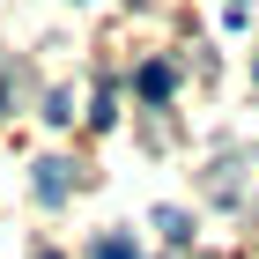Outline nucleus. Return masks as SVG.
Returning <instances> with one entry per match:
<instances>
[{
  "mask_svg": "<svg viewBox=\"0 0 259 259\" xmlns=\"http://www.w3.org/2000/svg\"><path fill=\"white\" fill-rule=\"evenodd\" d=\"M67 163H37V200H67Z\"/></svg>",
  "mask_w": 259,
  "mask_h": 259,
  "instance_id": "1",
  "label": "nucleus"
},
{
  "mask_svg": "<svg viewBox=\"0 0 259 259\" xmlns=\"http://www.w3.org/2000/svg\"><path fill=\"white\" fill-rule=\"evenodd\" d=\"M170 89H178V74H170L163 60H156V67H141V97H156V104H163Z\"/></svg>",
  "mask_w": 259,
  "mask_h": 259,
  "instance_id": "2",
  "label": "nucleus"
},
{
  "mask_svg": "<svg viewBox=\"0 0 259 259\" xmlns=\"http://www.w3.org/2000/svg\"><path fill=\"white\" fill-rule=\"evenodd\" d=\"M156 230H163V237H170V244H185V237H193V222H185L178 207H163V215H156Z\"/></svg>",
  "mask_w": 259,
  "mask_h": 259,
  "instance_id": "3",
  "label": "nucleus"
},
{
  "mask_svg": "<svg viewBox=\"0 0 259 259\" xmlns=\"http://www.w3.org/2000/svg\"><path fill=\"white\" fill-rule=\"evenodd\" d=\"M97 259H141L134 237H97Z\"/></svg>",
  "mask_w": 259,
  "mask_h": 259,
  "instance_id": "4",
  "label": "nucleus"
},
{
  "mask_svg": "<svg viewBox=\"0 0 259 259\" xmlns=\"http://www.w3.org/2000/svg\"><path fill=\"white\" fill-rule=\"evenodd\" d=\"M45 259H60V252H45Z\"/></svg>",
  "mask_w": 259,
  "mask_h": 259,
  "instance_id": "5",
  "label": "nucleus"
}]
</instances>
